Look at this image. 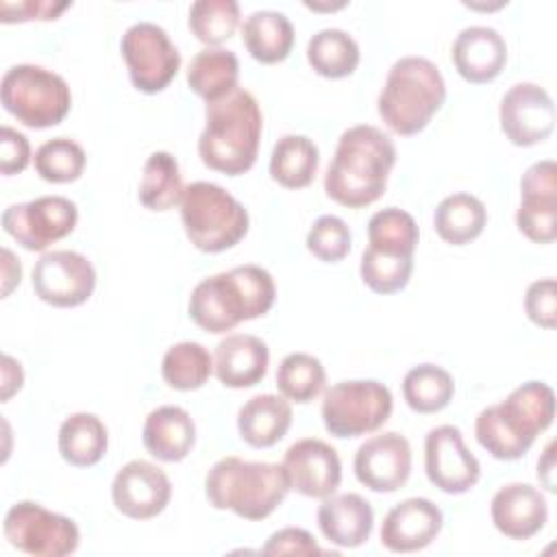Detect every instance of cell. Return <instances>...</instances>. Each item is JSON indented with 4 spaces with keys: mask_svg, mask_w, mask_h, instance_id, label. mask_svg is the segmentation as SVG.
Wrapping results in <instances>:
<instances>
[{
    "mask_svg": "<svg viewBox=\"0 0 557 557\" xmlns=\"http://www.w3.org/2000/svg\"><path fill=\"white\" fill-rule=\"evenodd\" d=\"M394 163L396 146L387 133L372 124L350 126L337 139L324 191L342 207H368L385 194Z\"/></svg>",
    "mask_w": 557,
    "mask_h": 557,
    "instance_id": "1",
    "label": "cell"
},
{
    "mask_svg": "<svg viewBox=\"0 0 557 557\" xmlns=\"http://www.w3.org/2000/svg\"><path fill=\"white\" fill-rule=\"evenodd\" d=\"M276 298L272 274L255 263L235 265L202 278L189 296V318L207 333L233 331L239 322L265 315Z\"/></svg>",
    "mask_w": 557,
    "mask_h": 557,
    "instance_id": "2",
    "label": "cell"
},
{
    "mask_svg": "<svg viewBox=\"0 0 557 557\" xmlns=\"http://www.w3.org/2000/svg\"><path fill=\"white\" fill-rule=\"evenodd\" d=\"M263 115L257 98L237 87L226 98L207 102L205 128L198 137L200 161L226 176L248 172L259 154Z\"/></svg>",
    "mask_w": 557,
    "mask_h": 557,
    "instance_id": "3",
    "label": "cell"
},
{
    "mask_svg": "<svg viewBox=\"0 0 557 557\" xmlns=\"http://www.w3.org/2000/svg\"><path fill=\"white\" fill-rule=\"evenodd\" d=\"M555 392L544 381H527L496 405L481 409L474 420L476 442L500 461L529 453L535 437L553 424Z\"/></svg>",
    "mask_w": 557,
    "mask_h": 557,
    "instance_id": "4",
    "label": "cell"
},
{
    "mask_svg": "<svg viewBox=\"0 0 557 557\" xmlns=\"http://www.w3.org/2000/svg\"><path fill=\"white\" fill-rule=\"evenodd\" d=\"M289 483L281 463L246 461L228 455L205 476V494L213 509L233 511L244 520H265L285 500Z\"/></svg>",
    "mask_w": 557,
    "mask_h": 557,
    "instance_id": "5",
    "label": "cell"
},
{
    "mask_svg": "<svg viewBox=\"0 0 557 557\" xmlns=\"http://www.w3.org/2000/svg\"><path fill=\"white\" fill-rule=\"evenodd\" d=\"M446 102V83L440 67L418 54L400 57L389 67L379 94V115L396 135H416Z\"/></svg>",
    "mask_w": 557,
    "mask_h": 557,
    "instance_id": "6",
    "label": "cell"
},
{
    "mask_svg": "<svg viewBox=\"0 0 557 557\" xmlns=\"http://www.w3.org/2000/svg\"><path fill=\"white\" fill-rule=\"evenodd\" d=\"M181 220L187 239L202 252L233 248L250 226L246 207L231 191L209 181H194L185 187Z\"/></svg>",
    "mask_w": 557,
    "mask_h": 557,
    "instance_id": "7",
    "label": "cell"
},
{
    "mask_svg": "<svg viewBox=\"0 0 557 557\" xmlns=\"http://www.w3.org/2000/svg\"><path fill=\"white\" fill-rule=\"evenodd\" d=\"M0 100L7 113L28 128H50L72 109V91L63 76L33 63H20L4 72Z\"/></svg>",
    "mask_w": 557,
    "mask_h": 557,
    "instance_id": "8",
    "label": "cell"
},
{
    "mask_svg": "<svg viewBox=\"0 0 557 557\" xmlns=\"http://www.w3.org/2000/svg\"><path fill=\"white\" fill-rule=\"evenodd\" d=\"M394 409L392 392L374 379L339 381L324 392L322 422L339 440L359 437L381 429Z\"/></svg>",
    "mask_w": 557,
    "mask_h": 557,
    "instance_id": "9",
    "label": "cell"
},
{
    "mask_svg": "<svg viewBox=\"0 0 557 557\" xmlns=\"http://www.w3.org/2000/svg\"><path fill=\"white\" fill-rule=\"evenodd\" d=\"M2 531L13 548L35 557H65L72 555L81 542V531L72 518L54 513L33 500L11 505Z\"/></svg>",
    "mask_w": 557,
    "mask_h": 557,
    "instance_id": "10",
    "label": "cell"
},
{
    "mask_svg": "<svg viewBox=\"0 0 557 557\" xmlns=\"http://www.w3.org/2000/svg\"><path fill=\"white\" fill-rule=\"evenodd\" d=\"M120 50L135 89L163 91L181 70V52L170 35L154 22H135L122 35Z\"/></svg>",
    "mask_w": 557,
    "mask_h": 557,
    "instance_id": "11",
    "label": "cell"
},
{
    "mask_svg": "<svg viewBox=\"0 0 557 557\" xmlns=\"http://www.w3.org/2000/svg\"><path fill=\"white\" fill-rule=\"evenodd\" d=\"M78 222V207L65 196H39L4 209L2 228L22 248L41 252L67 237Z\"/></svg>",
    "mask_w": 557,
    "mask_h": 557,
    "instance_id": "12",
    "label": "cell"
},
{
    "mask_svg": "<svg viewBox=\"0 0 557 557\" xmlns=\"http://www.w3.org/2000/svg\"><path fill=\"white\" fill-rule=\"evenodd\" d=\"M96 287L91 261L76 250H48L33 268V292L52 307H78L87 302Z\"/></svg>",
    "mask_w": 557,
    "mask_h": 557,
    "instance_id": "13",
    "label": "cell"
},
{
    "mask_svg": "<svg viewBox=\"0 0 557 557\" xmlns=\"http://www.w3.org/2000/svg\"><path fill=\"white\" fill-rule=\"evenodd\" d=\"M500 131L513 146H535L555 128V104L550 94L531 81L511 85L498 107Z\"/></svg>",
    "mask_w": 557,
    "mask_h": 557,
    "instance_id": "14",
    "label": "cell"
},
{
    "mask_svg": "<svg viewBox=\"0 0 557 557\" xmlns=\"http://www.w3.org/2000/svg\"><path fill=\"white\" fill-rule=\"evenodd\" d=\"M426 479L446 494H466L481 479L479 459L466 448L463 435L453 424H440L424 437Z\"/></svg>",
    "mask_w": 557,
    "mask_h": 557,
    "instance_id": "15",
    "label": "cell"
},
{
    "mask_svg": "<svg viewBox=\"0 0 557 557\" xmlns=\"http://www.w3.org/2000/svg\"><path fill=\"white\" fill-rule=\"evenodd\" d=\"M518 231L535 244H550L557 237V165L542 159L529 165L520 178Z\"/></svg>",
    "mask_w": 557,
    "mask_h": 557,
    "instance_id": "16",
    "label": "cell"
},
{
    "mask_svg": "<svg viewBox=\"0 0 557 557\" xmlns=\"http://www.w3.org/2000/svg\"><path fill=\"white\" fill-rule=\"evenodd\" d=\"M352 470L357 481L379 494L400 490L411 474L409 440L396 431L368 437L355 453Z\"/></svg>",
    "mask_w": 557,
    "mask_h": 557,
    "instance_id": "17",
    "label": "cell"
},
{
    "mask_svg": "<svg viewBox=\"0 0 557 557\" xmlns=\"http://www.w3.org/2000/svg\"><path fill=\"white\" fill-rule=\"evenodd\" d=\"M111 498L122 516L131 520H148L168 507L172 483L157 463L133 459L117 470L111 483Z\"/></svg>",
    "mask_w": 557,
    "mask_h": 557,
    "instance_id": "18",
    "label": "cell"
},
{
    "mask_svg": "<svg viewBox=\"0 0 557 557\" xmlns=\"http://www.w3.org/2000/svg\"><path fill=\"white\" fill-rule=\"evenodd\" d=\"M283 470L289 490L307 498H326L342 483V461L337 450L318 437L294 442L283 457Z\"/></svg>",
    "mask_w": 557,
    "mask_h": 557,
    "instance_id": "19",
    "label": "cell"
},
{
    "mask_svg": "<svg viewBox=\"0 0 557 557\" xmlns=\"http://www.w3.org/2000/svg\"><path fill=\"white\" fill-rule=\"evenodd\" d=\"M442 509L429 498H405L383 518L381 544L392 553H416L426 548L442 531Z\"/></svg>",
    "mask_w": 557,
    "mask_h": 557,
    "instance_id": "20",
    "label": "cell"
},
{
    "mask_svg": "<svg viewBox=\"0 0 557 557\" xmlns=\"http://www.w3.org/2000/svg\"><path fill=\"white\" fill-rule=\"evenodd\" d=\"M494 527L509 540H529L548 520L546 496L531 483H507L496 490L490 503Z\"/></svg>",
    "mask_w": 557,
    "mask_h": 557,
    "instance_id": "21",
    "label": "cell"
},
{
    "mask_svg": "<svg viewBox=\"0 0 557 557\" xmlns=\"http://www.w3.org/2000/svg\"><path fill=\"white\" fill-rule=\"evenodd\" d=\"M450 54L455 70L463 81L483 85L503 72L507 63V44L492 26H468L455 37Z\"/></svg>",
    "mask_w": 557,
    "mask_h": 557,
    "instance_id": "22",
    "label": "cell"
},
{
    "mask_svg": "<svg viewBox=\"0 0 557 557\" xmlns=\"http://www.w3.org/2000/svg\"><path fill=\"white\" fill-rule=\"evenodd\" d=\"M270 366L268 344L250 333H233L218 342L213 372L224 387L244 389L263 381Z\"/></svg>",
    "mask_w": 557,
    "mask_h": 557,
    "instance_id": "23",
    "label": "cell"
},
{
    "mask_svg": "<svg viewBox=\"0 0 557 557\" xmlns=\"http://www.w3.org/2000/svg\"><path fill=\"white\" fill-rule=\"evenodd\" d=\"M318 527L331 544L357 548L370 540L374 511L361 494H331L318 507Z\"/></svg>",
    "mask_w": 557,
    "mask_h": 557,
    "instance_id": "24",
    "label": "cell"
},
{
    "mask_svg": "<svg viewBox=\"0 0 557 557\" xmlns=\"http://www.w3.org/2000/svg\"><path fill=\"white\" fill-rule=\"evenodd\" d=\"M144 448L159 461H183L196 444V424L178 405H161L152 409L141 426Z\"/></svg>",
    "mask_w": 557,
    "mask_h": 557,
    "instance_id": "25",
    "label": "cell"
},
{
    "mask_svg": "<svg viewBox=\"0 0 557 557\" xmlns=\"http://www.w3.org/2000/svg\"><path fill=\"white\" fill-rule=\"evenodd\" d=\"M292 426V405L281 394H257L237 411L239 437L252 448H270Z\"/></svg>",
    "mask_w": 557,
    "mask_h": 557,
    "instance_id": "26",
    "label": "cell"
},
{
    "mask_svg": "<svg viewBox=\"0 0 557 557\" xmlns=\"http://www.w3.org/2000/svg\"><path fill=\"white\" fill-rule=\"evenodd\" d=\"M242 41L255 61L274 65L289 57L294 48V26L281 11H255L242 24Z\"/></svg>",
    "mask_w": 557,
    "mask_h": 557,
    "instance_id": "27",
    "label": "cell"
},
{
    "mask_svg": "<svg viewBox=\"0 0 557 557\" xmlns=\"http://www.w3.org/2000/svg\"><path fill=\"white\" fill-rule=\"evenodd\" d=\"M57 446L63 461L74 468H89L107 455L109 431L96 413L78 411L61 422Z\"/></svg>",
    "mask_w": 557,
    "mask_h": 557,
    "instance_id": "28",
    "label": "cell"
},
{
    "mask_svg": "<svg viewBox=\"0 0 557 557\" xmlns=\"http://www.w3.org/2000/svg\"><path fill=\"white\" fill-rule=\"evenodd\" d=\"M239 61L228 48H202L187 67V85L205 102L226 98L237 89Z\"/></svg>",
    "mask_w": 557,
    "mask_h": 557,
    "instance_id": "29",
    "label": "cell"
},
{
    "mask_svg": "<svg viewBox=\"0 0 557 557\" xmlns=\"http://www.w3.org/2000/svg\"><path fill=\"white\" fill-rule=\"evenodd\" d=\"M320 150L307 135H283L270 154V176L285 189H302L313 183Z\"/></svg>",
    "mask_w": 557,
    "mask_h": 557,
    "instance_id": "30",
    "label": "cell"
},
{
    "mask_svg": "<svg viewBox=\"0 0 557 557\" xmlns=\"http://www.w3.org/2000/svg\"><path fill=\"white\" fill-rule=\"evenodd\" d=\"M487 224L485 205L466 191L450 194L440 200L433 213L435 233L453 246H463L474 242Z\"/></svg>",
    "mask_w": 557,
    "mask_h": 557,
    "instance_id": "31",
    "label": "cell"
},
{
    "mask_svg": "<svg viewBox=\"0 0 557 557\" xmlns=\"http://www.w3.org/2000/svg\"><path fill=\"white\" fill-rule=\"evenodd\" d=\"M361 52L352 35L342 28H322L307 44V61L318 76L346 78L359 65Z\"/></svg>",
    "mask_w": 557,
    "mask_h": 557,
    "instance_id": "32",
    "label": "cell"
},
{
    "mask_svg": "<svg viewBox=\"0 0 557 557\" xmlns=\"http://www.w3.org/2000/svg\"><path fill=\"white\" fill-rule=\"evenodd\" d=\"M183 191L185 185L178 161L165 150L152 152L141 170L139 202L150 211H168L181 205Z\"/></svg>",
    "mask_w": 557,
    "mask_h": 557,
    "instance_id": "33",
    "label": "cell"
},
{
    "mask_svg": "<svg viewBox=\"0 0 557 557\" xmlns=\"http://www.w3.org/2000/svg\"><path fill=\"white\" fill-rule=\"evenodd\" d=\"M455 381L448 370L435 363H420L403 379V398L416 413H437L453 400Z\"/></svg>",
    "mask_w": 557,
    "mask_h": 557,
    "instance_id": "34",
    "label": "cell"
},
{
    "mask_svg": "<svg viewBox=\"0 0 557 557\" xmlns=\"http://www.w3.org/2000/svg\"><path fill=\"white\" fill-rule=\"evenodd\" d=\"M213 374V357L200 342L172 344L161 359L163 381L178 392L200 389Z\"/></svg>",
    "mask_w": 557,
    "mask_h": 557,
    "instance_id": "35",
    "label": "cell"
},
{
    "mask_svg": "<svg viewBox=\"0 0 557 557\" xmlns=\"http://www.w3.org/2000/svg\"><path fill=\"white\" fill-rule=\"evenodd\" d=\"M418 224L411 213L385 207L368 220V246L396 257H413L418 246Z\"/></svg>",
    "mask_w": 557,
    "mask_h": 557,
    "instance_id": "36",
    "label": "cell"
},
{
    "mask_svg": "<svg viewBox=\"0 0 557 557\" xmlns=\"http://www.w3.org/2000/svg\"><path fill=\"white\" fill-rule=\"evenodd\" d=\"M324 383L326 370L322 361L309 352H289L278 363L276 387L281 396L292 403H311L322 394Z\"/></svg>",
    "mask_w": 557,
    "mask_h": 557,
    "instance_id": "37",
    "label": "cell"
},
{
    "mask_svg": "<svg viewBox=\"0 0 557 557\" xmlns=\"http://www.w3.org/2000/svg\"><path fill=\"white\" fill-rule=\"evenodd\" d=\"M189 30L207 48H218L231 39L239 24V4L235 0H198L189 7Z\"/></svg>",
    "mask_w": 557,
    "mask_h": 557,
    "instance_id": "38",
    "label": "cell"
},
{
    "mask_svg": "<svg viewBox=\"0 0 557 557\" xmlns=\"http://www.w3.org/2000/svg\"><path fill=\"white\" fill-rule=\"evenodd\" d=\"M35 172L48 183H72L81 178L87 157L78 141L70 137H52L44 141L33 157Z\"/></svg>",
    "mask_w": 557,
    "mask_h": 557,
    "instance_id": "39",
    "label": "cell"
},
{
    "mask_svg": "<svg viewBox=\"0 0 557 557\" xmlns=\"http://www.w3.org/2000/svg\"><path fill=\"white\" fill-rule=\"evenodd\" d=\"M411 272H413V257L385 255L370 246L361 252V263H359L361 281L376 294L400 292L409 283Z\"/></svg>",
    "mask_w": 557,
    "mask_h": 557,
    "instance_id": "40",
    "label": "cell"
},
{
    "mask_svg": "<svg viewBox=\"0 0 557 557\" xmlns=\"http://www.w3.org/2000/svg\"><path fill=\"white\" fill-rule=\"evenodd\" d=\"M305 244H307V250L315 259H320L324 263H337L350 252L352 233L342 218L320 215L311 224Z\"/></svg>",
    "mask_w": 557,
    "mask_h": 557,
    "instance_id": "41",
    "label": "cell"
},
{
    "mask_svg": "<svg viewBox=\"0 0 557 557\" xmlns=\"http://www.w3.org/2000/svg\"><path fill=\"white\" fill-rule=\"evenodd\" d=\"M527 318L542 329H555L557 324V285L553 276L537 278L527 287L524 294Z\"/></svg>",
    "mask_w": 557,
    "mask_h": 557,
    "instance_id": "42",
    "label": "cell"
},
{
    "mask_svg": "<svg viewBox=\"0 0 557 557\" xmlns=\"http://www.w3.org/2000/svg\"><path fill=\"white\" fill-rule=\"evenodd\" d=\"M263 555H320L315 537L300 527H285L274 531L261 548Z\"/></svg>",
    "mask_w": 557,
    "mask_h": 557,
    "instance_id": "43",
    "label": "cell"
},
{
    "mask_svg": "<svg viewBox=\"0 0 557 557\" xmlns=\"http://www.w3.org/2000/svg\"><path fill=\"white\" fill-rule=\"evenodd\" d=\"M30 163V144L24 133L13 126L0 128V172L4 176H13L26 170Z\"/></svg>",
    "mask_w": 557,
    "mask_h": 557,
    "instance_id": "44",
    "label": "cell"
},
{
    "mask_svg": "<svg viewBox=\"0 0 557 557\" xmlns=\"http://www.w3.org/2000/svg\"><path fill=\"white\" fill-rule=\"evenodd\" d=\"M72 2H48V0H24V2H0V20L4 24L28 22V20H57Z\"/></svg>",
    "mask_w": 557,
    "mask_h": 557,
    "instance_id": "45",
    "label": "cell"
},
{
    "mask_svg": "<svg viewBox=\"0 0 557 557\" xmlns=\"http://www.w3.org/2000/svg\"><path fill=\"white\" fill-rule=\"evenodd\" d=\"M24 385V370L17 359L2 355V403H7Z\"/></svg>",
    "mask_w": 557,
    "mask_h": 557,
    "instance_id": "46",
    "label": "cell"
},
{
    "mask_svg": "<svg viewBox=\"0 0 557 557\" xmlns=\"http://www.w3.org/2000/svg\"><path fill=\"white\" fill-rule=\"evenodd\" d=\"M22 281L20 259L9 248H2V298H7L15 285Z\"/></svg>",
    "mask_w": 557,
    "mask_h": 557,
    "instance_id": "47",
    "label": "cell"
},
{
    "mask_svg": "<svg viewBox=\"0 0 557 557\" xmlns=\"http://www.w3.org/2000/svg\"><path fill=\"white\" fill-rule=\"evenodd\" d=\"M537 479L548 490L555 492V444L548 442L544 455L537 461Z\"/></svg>",
    "mask_w": 557,
    "mask_h": 557,
    "instance_id": "48",
    "label": "cell"
},
{
    "mask_svg": "<svg viewBox=\"0 0 557 557\" xmlns=\"http://www.w3.org/2000/svg\"><path fill=\"white\" fill-rule=\"evenodd\" d=\"M305 7H309V9H313V11H333V9H342V7H346V2H337V4H318V2H305Z\"/></svg>",
    "mask_w": 557,
    "mask_h": 557,
    "instance_id": "49",
    "label": "cell"
}]
</instances>
